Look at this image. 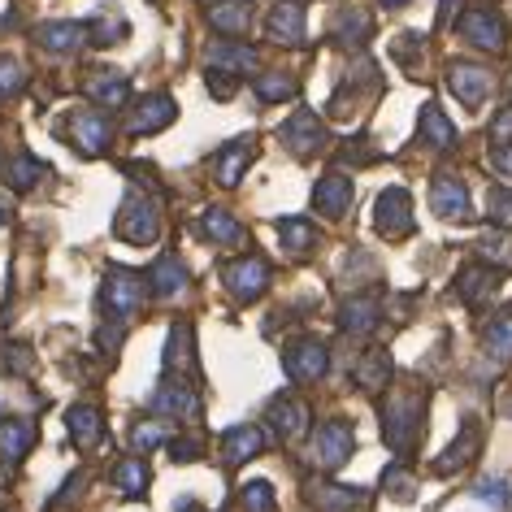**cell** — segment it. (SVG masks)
Listing matches in <instances>:
<instances>
[{
	"label": "cell",
	"mask_w": 512,
	"mask_h": 512,
	"mask_svg": "<svg viewBox=\"0 0 512 512\" xmlns=\"http://www.w3.org/2000/svg\"><path fill=\"white\" fill-rule=\"evenodd\" d=\"M382 439L400 460H408L421 443V430H426V408L430 395L421 382H395V387H382Z\"/></svg>",
	"instance_id": "obj_1"
},
{
	"label": "cell",
	"mask_w": 512,
	"mask_h": 512,
	"mask_svg": "<svg viewBox=\"0 0 512 512\" xmlns=\"http://www.w3.org/2000/svg\"><path fill=\"white\" fill-rule=\"evenodd\" d=\"M144 300H148V278H139L135 270L113 265V270L105 274V283H100V309H105V317L126 322V317H135L139 309H144Z\"/></svg>",
	"instance_id": "obj_2"
},
{
	"label": "cell",
	"mask_w": 512,
	"mask_h": 512,
	"mask_svg": "<svg viewBox=\"0 0 512 512\" xmlns=\"http://www.w3.org/2000/svg\"><path fill=\"white\" fill-rule=\"evenodd\" d=\"M122 243H131V248H148V243H157L161 235V209L152 204L148 196H126L122 209H118V222H113Z\"/></svg>",
	"instance_id": "obj_3"
},
{
	"label": "cell",
	"mask_w": 512,
	"mask_h": 512,
	"mask_svg": "<svg viewBox=\"0 0 512 512\" xmlns=\"http://www.w3.org/2000/svg\"><path fill=\"white\" fill-rule=\"evenodd\" d=\"M283 369L291 382H300V387H313V382H322L330 374V348L322 339L313 335H300L291 339L283 348Z\"/></svg>",
	"instance_id": "obj_4"
},
{
	"label": "cell",
	"mask_w": 512,
	"mask_h": 512,
	"mask_svg": "<svg viewBox=\"0 0 512 512\" xmlns=\"http://www.w3.org/2000/svg\"><path fill=\"white\" fill-rule=\"evenodd\" d=\"M222 283L239 304H252L270 287V261L265 256H239V261H230L222 270Z\"/></svg>",
	"instance_id": "obj_5"
},
{
	"label": "cell",
	"mask_w": 512,
	"mask_h": 512,
	"mask_svg": "<svg viewBox=\"0 0 512 512\" xmlns=\"http://www.w3.org/2000/svg\"><path fill=\"white\" fill-rule=\"evenodd\" d=\"M152 408L170 421H191L200 417V395L183 374H165L157 382V391H152Z\"/></svg>",
	"instance_id": "obj_6"
},
{
	"label": "cell",
	"mask_w": 512,
	"mask_h": 512,
	"mask_svg": "<svg viewBox=\"0 0 512 512\" xmlns=\"http://www.w3.org/2000/svg\"><path fill=\"white\" fill-rule=\"evenodd\" d=\"M374 226H378V235H387V239H408L413 235V200H408V191L404 187H387L378 196L374 204Z\"/></svg>",
	"instance_id": "obj_7"
},
{
	"label": "cell",
	"mask_w": 512,
	"mask_h": 512,
	"mask_svg": "<svg viewBox=\"0 0 512 512\" xmlns=\"http://www.w3.org/2000/svg\"><path fill=\"white\" fill-rule=\"evenodd\" d=\"M283 144H287V152H296L300 161L317 157V152L326 148V126H322V118H317L313 109H296L283 122Z\"/></svg>",
	"instance_id": "obj_8"
},
{
	"label": "cell",
	"mask_w": 512,
	"mask_h": 512,
	"mask_svg": "<svg viewBox=\"0 0 512 512\" xmlns=\"http://www.w3.org/2000/svg\"><path fill=\"white\" fill-rule=\"evenodd\" d=\"M70 144L83 152V157H100L113 144V122L96 109H79L70 113Z\"/></svg>",
	"instance_id": "obj_9"
},
{
	"label": "cell",
	"mask_w": 512,
	"mask_h": 512,
	"mask_svg": "<svg viewBox=\"0 0 512 512\" xmlns=\"http://www.w3.org/2000/svg\"><path fill=\"white\" fill-rule=\"evenodd\" d=\"M478 452H482V426H478V417H469L465 426H460V434L452 439V447L434 456V469L430 473H434V478H452V473L465 469Z\"/></svg>",
	"instance_id": "obj_10"
},
{
	"label": "cell",
	"mask_w": 512,
	"mask_h": 512,
	"mask_svg": "<svg viewBox=\"0 0 512 512\" xmlns=\"http://www.w3.org/2000/svg\"><path fill=\"white\" fill-rule=\"evenodd\" d=\"M430 209L443 217V222H469L473 204H469V187L460 183L456 174H439L430 183Z\"/></svg>",
	"instance_id": "obj_11"
},
{
	"label": "cell",
	"mask_w": 512,
	"mask_h": 512,
	"mask_svg": "<svg viewBox=\"0 0 512 512\" xmlns=\"http://www.w3.org/2000/svg\"><path fill=\"white\" fill-rule=\"evenodd\" d=\"M447 87H452V96L465 109H482V100L491 96V87H495V74L486 66H465V61H456V66L447 70Z\"/></svg>",
	"instance_id": "obj_12"
},
{
	"label": "cell",
	"mask_w": 512,
	"mask_h": 512,
	"mask_svg": "<svg viewBox=\"0 0 512 512\" xmlns=\"http://www.w3.org/2000/svg\"><path fill=\"white\" fill-rule=\"evenodd\" d=\"M499 283H504V270H495V265L478 261V265H465V270H460V278H456V296L465 300L469 309H482V304L499 291Z\"/></svg>",
	"instance_id": "obj_13"
},
{
	"label": "cell",
	"mask_w": 512,
	"mask_h": 512,
	"mask_svg": "<svg viewBox=\"0 0 512 512\" xmlns=\"http://www.w3.org/2000/svg\"><path fill=\"white\" fill-rule=\"evenodd\" d=\"M352 452H356V434L348 421H326L317 430V460H322V469H343Z\"/></svg>",
	"instance_id": "obj_14"
},
{
	"label": "cell",
	"mask_w": 512,
	"mask_h": 512,
	"mask_svg": "<svg viewBox=\"0 0 512 512\" xmlns=\"http://www.w3.org/2000/svg\"><path fill=\"white\" fill-rule=\"evenodd\" d=\"M304 491H309L317 512H361L365 508V491H361V486H339V482L313 478Z\"/></svg>",
	"instance_id": "obj_15"
},
{
	"label": "cell",
	"mask_w": 512,
	"mask_h": 512,
	"mask_svg": "<svg viewBox=\"0 0 512 512\" xmlns=\"http://www.w3.org/2000/svg\"><path fill=\"white\" fill-rule=\"evenodd\" d=\"M204 61H209V70H222V74H256V66H261L256 48L239 40H213L204 48Z\"/></svg>",
	"instance_id": "obj_16"
},
{
	"label": "cell",
	"mask_w": 512,
	"mask_h": 512,
	"mask_svg": "<svg viewBox=\"0 0 512 512\" xmlns=\"http://www.w3.org/2000/svg\"><path fill=\"white\" fill-rule=\"evenodd\" d=\"M178 118V105L165 92H157V96H144L135 105V113H131V122H126V131L131 135H157V131H165Z\"/></svg>",
	"instance_id": "obj_17"
},
{
	"label": "cell",
	"mask_w": 512,
	"mask_h": 512,
	"mask_svg": "<svg viewBox=\"0 0 512 512\" xmlns=\"http://www.w3.org/2000/svg\"><path fill=\"white\" fill-rule=\"evenodd\" d=\"M265 31H270L274 44H287V48H300L304 44V5L300 0H278L265 18Z\"/></svg>",
	"instance_id": "obj_18"
},
{
	"label": "cell",
	"mask_w": 512,
	"mask_h": 512,
	"mask_svg": "<svg viewBox=\"0 0 512 512\" xmlns=\"http://www.w3.org/2000/svg\"><path fill=\"white\" fill-rule=\"evenodd\" d=\"M460 35L482 48V53H499L504 48V22H499V14H491V9H469L465 18H460Z\"/></svg>",
	"instance_id": "obj_19"
},
{
	"label": "cell",
	"mask_w": 512,
	"mask_h": 512,
	"mask_svg": "<svg viewBox=\"0 0 512 512\" xmlns=\"http://www.w3.org/2000/svg\"><path fill=\"white\" fill-rule=\"evenodd\" d=\"M339 326L348 330V335H374V330L382 326V300L374 296V291H365V296L343 300V309H339Z\"/></svg>",
	"instance_id": "obj_20"
},
{
	"label": "cell",
	"mask_w": 512,
	"mask_h": 512,
	"mask_svg": "<svg viewBox=\"0 0 512 512\" xmlns=\"http://www.w3.org/2000/svg\"><path fill=\"white\" fill-rule=\"evenodd\" d=\"M265 421L278 430V439H300L304 430H309V404L296 400V395H278V400L270 404V413H265Z\"/></svg>",
	"instance_id": "obj_21"
},
{
	"label": "cell",
	"mask_w": 512,
	"mask_h": 512,
	"mask_svg": "<svg viewBox=\"0 0 512 512\" xmlns=\"http://www.w3.org/2000/svg\"><path fill=\"white\" fill-rule=\"evenodd\" d=\"M313 209L322 217H343L352 209V178L348 174H326L313 187Z\"/></svg>",
	"instance_id": "obj_22"
},
{
	"label": "cell",
	"mask_w": 512,
	"mask_h": 512,
	"mask_svg": "<svg viewBox=\"0 0 512 512\" xmlns=\"http://www.w3.org/2000/svg\"><path fill=\"white\" fill-rule=\"evenodd\" d=\"M31 447H35V421L31 417H5L0 421V460H5V465L27 460Z\"/></svg>",
	"instance_id": "obj_23"
},
{
	"label": "cell",
	"mask_w": 512,
	"mask_h": 512,
	"mask_svg": "<svg viewBox=\"0 0 512 512\" xmlns=\"http://www.w3.org/2000/svg\"><path fill=\"white\" fill-rule=\"evenodd\" d=\"M369 31H374V18L365 14L361 5H343L339 9V18H335V44L339 48H348V53H356V48H365L369 44Z\"/></svg>",
	"instance_id": "obj_24"
},
{
	"label": "cell",
	"mask_w": 512,
	"mask_h": 512,
	"mask_svg": "<svg viewBox=\"0 0 512 512\" xmlns=\"http://www.w3.org/2000/svg\"><path fill=\"white\" fill-rule=\"evenodd\" d=\"M252 157H256V144H252V139H230V144L217 152V161H213L217 183H222V187H239V178H243V170L252 165Z\"/></svg>",
	"instance_id": "obj_25"
},
{
	"label": "cell",
	"mask_w": 512,
	"mask_h": 512,
	"mask_svg": "<svg viewBox=\"0 0 512 512\" xmlns=\"http://www.w3.org/2000/svg\"><path fill=\"white\" fill-rule=\"evenodd\" d=\"M35 40H40V48H48V53L70 57L87 44V22H44V27L35 31Z\"/></svg>",
	"instance_id": "obj_26"
},
{
	"label": "cell",
	"mask_w": 512,
	"mask_h": 512,
	"mask_svg": "<svg viewBox=\"0 0 512 512\" xmlns=\"http://www.w3.org/2000/svg\"><path fill=\"white\" fill-rule=\"evenodd\" d=\"M66 430L79 447H96L105 439V413H100L96 404H74V408H66Z\"/></svg>",
	"instance_id": "obj_27"
},
{
	"label": "cell",
	"mask_w": 512,
	"mask_h": 512,
	"mask_svg": "<svg viewBox=\"0 0 512 512\" xmlns=\"http://www.w3.org/2000/svg\"><path fill=\"white\" fill-rule=\"evenodd\" d=\"M191 283V274H187V265L178 261V256H161L157 265H152V274H148V291L152 296H161V300H174L178 291H187Z\"/></svg>",
	"instance_id": "obj_28"
},
{
	"label": "cell",
	"mask_w": 512,
	"mask_h": 512,
	"mask_svg": "<svg viewBox=\"0 0 512 512\" xmlns=\"http://www.w3.org/2000/svg\"><path fill=\"white\" fill-rule=\"evenodd\" d=\"M256 452H265L261 426H235V430L222 434V460H226V469H235V465H243V460H252Z\"/></svg>",
	"instance_id": "obj_29"
},
{
	"label": "cell",
	"mask_w": 512,
	"mask_h": 512,
	"mask_svg": "<svg viewBox=\"0 0 512 512\" xmlns=\"http://www.w3.org/2000/svg\"><path fill=\"white\" fill-rule=\"evenodd\" d=\"M87 96L105 109H118L131 100V83H126V74H118V70H96L92 79H87Z\"/></svg>",
	"instance_id": "obj_30"
},
{
	"label": "cell",
	"mask_w": 512,
	"mask_h": 512,
	"mask_svg": "<svg viewBox=\"0 0 512 512\" xmlns=\"http://www.w3.org/2000/svg\"><path fill=\"white\" fill-rule=\"evenodd\" d=\"M200 235L209 243H222V248H235V243H243V226L230 209H204L200 213Z\"/></svg>",
	"instance_id": "obj_31"
},
{
	"label": "cell",
	"mask_w": 512,
	"mask_h": 512,
	"mask_svg": "<svg viewBox=\"0 0 512 512\" xmlns=\"http://www.w3.org/2000/svg\"><path fill=\"white\" fill-rule=\"evenodd\" d=\"M252 22V5L248 0H213L209 5V27L222 35H243Z\"/></svg>",
	"instance_id": "obj_32"
},
{
	"label": "cell",
	"mask_w": 512,
	"mask_h": 512,
	"mask_svg": "<svg viewBox=\"0 0 512 512\" xmlns=\"http://www.w3.org/2000/svg\"><path fill=\"white\" fill-rule=\"evenodd\" d=\"M165 369H170V374L196 369V348H191V326L187 322L170 326V339H165Z\"/></svg>",
	"instance_id": "obj_33"
},
{
	"label": "cell",
	"mask_w": 512,
	"mask_h": 512,
	"mask_svg": "<svg viewBox=\"0 0 512 512\" xmlns=\"http://www.w3.org/2000/svg\"><path fill=\"white\" fill-rule=\"evenodd\" d=\"M421 139H426L434 152H452L456 148V126L443 118V109L434 105V100L421 109Z\"/></svg>",
	"instance_id": "obj_34"
},
{
	"label": "cell",
	"mask_w": 512,
	"mask_h": 512,
	"mask_svg": "<svg viewBox=\"0 0 512 512\" xmlns=\"http://www.w3.org/2000/svg\"><path fill=\"white\" fill-rule=\"evenodd\" d=\"M148 482H152V473L144 465V456H126V460L113 465V486H118L126 499H139V495L148 491Z\"/></svg>",
	"instance_id": "obj_35"
},
{
	"label": "cell",
	"mask_w": 512,
	"mask_h": 512,
	"mask_svg": "<svg viewBox=\"0 0 512 512\" xmlns=\"http://www.w3.org/2000/svg\"><path fill=\"white\" fill-rule=\"evenodd\" d=\"M278 239H283V248L291 256H304V252H313L317 230H313V222H304V217H283V222H278Z\"/></svg>",
	"instance_id": "obj_36"
},
{
	"label": "cell",
	"mask_w": 512,
	"mask_h": 512,
	"mask_svg": "<svg viewBox=\"0 0 512 512\" xmlns=\"http://www.w3.org/2000/svg\"><path fill=\"white\" fill-rule=\"evenodd\" d=\"M391 361H387V352H369L361 365L352 369V378H356V387H365V391H382L391 382Z\"/></svg>",
	"instance_id": "obj_37"
},
{
	"label": "cell",
	"mask_w": 512,
	"mask_h": 512,
	"mask_svg": "<svg viewBox=\"0 0 512 512\" xmlns=\"http://www.w3.org/2000/svg\"><path fill=\"white\" fill-rule=\"evenodd\" d=\"M473 504H482V508H491V512H508L512 504V486L504 478H478L473 482V491H469Z\"/></svg>",
	"instance_id": "obj_38"
},
{
	"label": "cell",
	"mask_w": 512,
	"mask_h": 512,
	"mask_svg": "<svg viewBox=\"0 0 512 512\" xmlns=\"http://www.w3.org/2000/svg\"><path fill=\"white\" fill-rule=\"evenodd\" d=\"M478 256H486V265H495V270H512V235L508 230H486L478 239Z\"/></svg>",
	"instance_id": "obj_39"
},
{
	"label": "cell",
	"mask_w": 512,
	"mask_h": 512,
	"mask_svg": "<svg viewBox=\"0 0 512 512\" xmlns=\"http://www.w3.org/2000/svg\"><path fill=\"white\" fill-rule=\"evenodd\" d=\"M291 96H296V79H291V74L270 70V74L256 79V100H261V105H283V100H291Z\"/></svg>",
	"instance_id": "obj_40"
},
{
	"label": "cell",
	"mask_w": 512,
	"mask_h": 512,
	"mask_svg": "<svg viewBox=\"0 0 512 512\" xmlns=\"http://www.w3.org/2000/svg\"><path fill=\"white\" fill-rule=\"evenodd\" d=\"M170 439H174V426H170V421H161V417L157 421H139V426L131 430V447L139 456L152 452V447H165Z\"/></svg>",
	"instance_id": "obj_41"
},
{
	"label": "cell",
	"mask_w": 512,
	"mask_h": 512,
	"mask_svg": "<svg viewBox=\"0 0 512 512\" xmlns=\"http://www.w3.org/2000/svg\"><path fill=\"white\" fill-rule=\"evenodd\" d=\"M44 174H48V170H44V161H35L31 152H18V157L9 161V187H14V191H31Z\"/></svg>",
	"instance_id": "obj_42"
},
{
	"label": "cell",
	"mask_w": 512,
	"mask_h": 512,
	"mask_svg": "<svg viewBox=\"0 0 512 512\" xmlns=\"http://www.w3.org/2000/svg\"><path fill=\"white\" fill-rule=\"evenodd\" d=\"M482 343H486V352H491L499 365L512 361V317H508V313H504V317H495V322L486 326Z\"/></svg>",
	"instance_id": "obj_43"
},
{
	"label": "cell",
	"mask_w": 512,
	"mask_h": 512,
	"mask_svg": "<svg viewBox=\"0 0 512 512\" xmlns=\"http://www.w3.org/2000/svg\"><path fill=\"white\" fill-rule=\"evenodd\" d=\"M382 491L395 495L400 504H413L417 499V478L408 473V465H391L387 473H382Z\"/></svg>",
	"instance_id": "obj_44"
},
{
	"label": "cell",
	"mask_w": 512,
	"mask_h": 512,
	"mask_svg": "<svg viewBox=\"0 0 512 512\" xmlns=\"http://www.w3.org/2000/svg\"><path fill=\"white\" fill-rule=\"evenodd\" d=\"M87 40H92V44H118V40H126V22L113 18V14L87 22Z\"/></svg>",
	"instance_id": "obj_45"
},
{
	"label": "cell",
	"mask_w": 512,
	"mask_h": 512,
	"mask_svg": "<svg viewBox=\"0 0 512 512\" xmlns=\"http://www.w3.org/2000/svg\"><path fill=\"white\" fill-rule=\"evenodd\" d=\"M22 83H27V70L14 57H0V100H14L22 92Z\"/></svg>",
	"instance_id": "obj_46"
},
{
	"label": "cell",
	"mask_w": 512,
	"mask_h": 512,
	"mask_svg": "<svg viewBox=\"0 0 512 512\" xmlns=\"http://www.w3.org/2000/svg\"><path fill=\"white\" fill-rule=\"evenodd\" d=\"M243 508H248V512H274L278 504H274V486L270 482H248V486H243Z\"/></svg>",
	"instance_id": "obj_47"
},
{
	"label": "cell",
	"mask_w": 512,
	"mask_h": 512,
	"mask_svg": "<svg viewBox=\"0 0 512 512\" xmlns=\"http://www.w3.org/2000/svg\"><path fill=\"white\" fill-rule=\"evenodd\" d=\"M486 209H491V222L499 230H512V187H491V200H486Z\"/></svg>",
	"instance_id": "obj_48"
},
{
	"label": "cell",
	"mask_w": 512,
	"mask_h": 512,
	"mask_svg": "<svg viewBox=\"0 0 512 512\" xmlns=\"http://www.w3.org/2000/svg\"><path fill=\"white\" fill-rule=\"evenodd\" d=\"M5 369L9 374H18V378H27L35 369V352L27 348V343H9L5 348Z\"/></svg>",
	"instance_id": "obj_49"
},
{
	"label": "cell",
	"mask_w": 512,
	"mask_h": 512,
	"mask_svg": "<svg viewBox=\"0 0 512 512\" xmlns=\"http://www.w3.org/2000/svg\"><path fill=\"white\" fill-rule=\"evenodd\" d=\"M204 83H209V92H213L217 100H230V96H235V74L209 70V74H204Z\"/></svg>",
	"instance_id": "obj_50"
},
{
	"label": "cell",
	"mask_w": 512,
	"mask_h": 512,
	"mask_svg": "<svg viewBox=\"0 0 512 512\" xmlns=\"http://www.w3.org/2000/svg\"><path fill=\"white\" fill-rule=\"evenodd\" d=\"M165 447H170V456L178 460V465H183V460H196V456L204 452V443H200V439H170Z\"/></svg>",
	"instance_id": "obj_51"
},
{
	"label": "cell",
	"mask_w": 512,
	"mask_h": 512,
	"mask_svg": "<svg viewBox=\"0 0 512 512\" xmlns=\"http://www.w3.org/2000/svg\"><path fill=\"white\" fill-rule=\"evenodd\" d=\"M491 139H495V144H508V139H512V100L495 113V122H491Z\"/></svg>",
	"instance_id": "obj_52"
},
{
	"label": "cell",
	"mask_w": 512,
	"mask_h": 512,
	"mask_svg": "<svg viewBox=\"0 0 512 512\" xmlns=\"http://www.w3.org/2000/svg\"><path fill=\"white\" fill-rule=\"evenodd\" d=\"M83 486H87V478H83V473H74V478H70V482H66V486H61V491H57V504H53V512H61L66 504H74V495H79Z\"/></svg>",
	"instance_id": "obj_53"
},
{
	"label": "cell",
	"mask_w": 512,
	"mask_h": 512,
	"mask_svg": "<svg viewBox=\"0 0 512 512\" xmlns=\"http://www.w3.org/2000/svg\"><path fill=\"white\" fill-rule=\"evenodd\" d=\"M491 165H495L499 174L512 178V139H508V144H495V148H491Z\"/></svg>",
	"instance_id": "obj_54"
},
{
	"label": "cell",
	"mask_w": 512,
	"mask_h": 512,
	"mask_svg": "<svg viewBox=\"0 0 512 512\" xmlns=\"http://www.w3.org/2000/svg\"><path fill=\"white\" fill-rule=\"evenodd\" d=\"M452 9H456V0H439V27H447V18H452Z\"/></svg>",
	"instance_id": "obj_55"
},
{
	"label": "cell",
	"mask_w": 512,
	"mask_h": 512,
	"mask_svg": "<svg viewBox=\"0 0 512 512\" xmlns=\"http://www.w3.org/2000/svg\"><path fill=\"white\" fill-rule=\"evenodd\" d=\"M382 5H387V9H404L408 0H382Z\"/></svg>",
	"instance_id": "obj_56"
},
{
	"label": "cell",
	"mask_w": 512,
	"mask_h": 512,
	"mask_svg": "<svg viewBox=\"0 0 512 512\" xmlns=\"http://www.w3.org/2000/svg\"><path fill=\"white\" fill-rule=\"evenodd\" d=\"M499 408H504V413L512 417V395H508V400H504V404H499Z\"/></svg>",
	"instance_id": "obj_57"
},
{
	"label": "cell",
	"mask_w": 512,
	"mask_h": 512,
	"mask_svg": "<svg viewBox=\"0 0 512 512\" xmlns=\"http://www.w3.org/2000/svg\"><path fill=\"white\" fill-rule=\"evenodd\" d=\"M0 222H5V209H0Z\"/></svg>",
	"instance_id": "obj_58"
}]
</instances>
